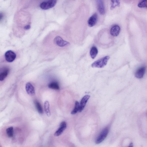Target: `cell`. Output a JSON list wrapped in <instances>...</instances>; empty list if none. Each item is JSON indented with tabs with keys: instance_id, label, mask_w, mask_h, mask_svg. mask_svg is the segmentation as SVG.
Segmentation results:
<instances>
[{
	"instance_id": "obj_1",
	"label": "cell",
	"mask_w": 147,
	"mask_h": 147,
	"mask_svg": "<svg viewBox=\"0 0 147 147\" xmlns=\"http://www.w3.org/2000/svg\"><path fill=\"white\" fill-rule=\"evenodd\" d=\"M109 58V56L104 57L94 62L92 64L91 66L93 68H102L106 65Z\"/></svg>"
},
{
	"instance_id": "obj_2",
	"label": "cell",
	"mask_w": 147,
	"mask_h": 147,
	"mask_svg": "<svg viewBox=\"0 0 147 147\" xmlns=\"http://www.w3.org/2000/svg\"><path fill=\"white\" fill-rule=\"evenodd\" d=\"M57 0H47L40 4V7L43 10H47L53 7L56 5Z\"/></svg>"
},
{
	"instance_id": "obj_3",
	"label": "cell",
	"mask_w": 147,
	"mask_h": 147,
	"mask_svg": "<svg viewBox=\"0 0 147 147\" xmlns=\"http://www.w3.org/2000/svg\"><path fill=\"white\" fill-rule=\"evenodd\" d=\"M109 132L108 127H107L104 129L98 137L96 141V143L97 144H99L103 142Z\"/></svg>"
},
{
	"instance_id": "obj_4",
	"label": "cell",
	"mask_w": 147,
	"mask_h": 147,
	"mask_svg": "<svg viewBox=\"0 0 147 147\" xmlns=\"http://www.w3.org/2000/svg\"><path fill=\"white\" fill-rule=\"evenodd\" d=\"M54 42L55 44L59 47H64L69 45L70 43L63 40L59 36H57L54 39Z\"/></svg>"
},
{
	"instance_id": "obj_5",
	"label": "cell",
	"mask_w": 147,
	"mask_h": 147,
	"mask_svg": "<svg viewBox=\"0 0 147 147\" xmlns=\"http://www.w3.org/2000/svg\"><path fill=\"white\" fill-rule=\"evenodd\" d=\"M5 57L6 61L8 62H11L15 60L16 55L13 51L9 50L6 52Z\"/></svg>"
},
{
	"instance_id": "obj_6",
	"label": "cell",
	"mask_w": 147,
	"mask_h": 147,
	"mask_svg": "<svg viewBox=\"0 0 147 147\" xmlns=\"http://www.w3.org/2000/svg\"><path fill=\"white\" fill-rule=\"evenodd\" d=\"M66 127L67 125L66 122H61L60 124V127L55 132L54 135L55 136H58L61 135L66 129Z\"/></svg>"
},
{
	"instance_id": "obj_7",
	"label": "cell",
	"mask_w": 147,
	"mask_h": 147,
	"mask_svg": "<svg viewBox=\"0 0 147 147\" xmlns=\"http://www.w3.org/2000/svg\"><path fill=\"white\" fill-rule=\"evenodd\" d=\"M97 9L99 13L101 15H104L105 13L104 6L102 0H96Z\"/></svg>"
},
{
	"instance_id": "obj_8",
	"label": "cell",
	"mask_w": 147,
	"mask_h": 147,
	"mask_svg": "<svg viewBox=\"0 0 147 147\" xmlns=\"http://www.w3.org/2000/svg\"><path fill=\"white\" fill-rule=\"evenodd\" d=\"M97 15L96 13L93 14L89 18L88 21V26L90 27H92L94 26L97 22Z\"/></svg>"
},
{
	"instance_id": "obj_9",
	"label": "cell",
	"mask_w": 147,
	"mask_h": 147,
	"mask_svg": "<svg viewBox=\"0 0 147 147\" xmlns=\"http://www.w3.org/2000/svg\"><path fill=\"white\" fill-rule=\"evenodd\" d=\"M25 88L27 93L30 95H33L35 94L34 87L31 83H28L26 85Z\"/></svg>"
},
{
	"instance_id": "obj_10",
	"label": "cell",
	"mask_w": 147,
	"mask_h": 147,
	"mask_svg": "<svg viewBox=\"0 0 147 147\" xmlns=\"http://www.w3.org/2000/svg\"><path fill=\"white\" fill-rule=\"evenodd\" d=\"M120 31V28L119 26L116 25L112 26L110 30V33L114 36H117L119 35Z\"/></svg>"
},
{
	"instance_id": "obj_11",
	"label": "cell",
	"mask_w": 147,
	"mask_h": 147,
	"mask_svg": "<svg viewBox=\"0 0 147 147\" xmlns=\"http://www.w3.org/2000/svg\"><path fill=\"white\" fill-rule=\"evenodd\" d=\"M90 97V96L88 95H86L82 99L81 102L80 109L79 112H81L83 111Z\"/></svg>"
},
{
	"instance_id": "obj_12",
	"label": "cell",
	"mask_w": 147,
	"mask_h": 147,
	"mask_svg": "<svg viewBox=\"0 0 147 147\" xmlns=\"http://www.w3.org/2000/svg\"><path fill=\"white\" fill-rule=\"evenodd\" d=\"M146 69L145 67H142L138 69L135 74V76L136 78L139 79L142 78L145 73Z\"/></svg>"
},
{
	"instance_id": "obj_13",
	"label": "cell",
	"mask_w": 147,
	"mask_h": 147,
	"mask_svg": "<svg viewBox=\"0 0 147 147\" xmlns=\"http://www.w3.org/2000/svg\"><path fill=\"white\" fill-rule=\"evenodd\" d=\"M9 72V69L7 68H4L0 72V80L3 81L7 77Z\"/></svg>"
},
{
	"instance_id": "obj_14",
	"label": "cell",
	"mask_w": 147,
	"mask_h": 147,
	"mask_svg": "<svg viewBox=\"0 0 147 147\" xmlns=\"http://www.w3.org/2000/svg\"><path fill=\"white\" fill-rule=\"evenodd\" d=\"M120 0H111L110 9L113 10L116 7H119L120 6Z\"/></svg>"
},
{
	"instance_id": "obj_15",
	"label": "cell",
	"mask_w": 147,
	"mask_h": 147,
	"mask_svg": "<svg viewBox=\"0 0 147 147\" xmlns=\"http://www.w3.org/2000/svg\"><path fill=\"white\" fill-rule=\"evenodd\" d=\"M50 104L48 101H45L44 103L45 111L47 116L50 117L51 115V113L50 109Z\"/></svg>"
},
{
	"instance_id": "obj_16",
	"label": "cell",
	"mask_w": 147,
	"mask_h": 147,
	"mask_svg": "<svg viewBox=\"0 0 147 147\" xmlns=\"http://www.w3.org/2000/svg\"><path fill=\"white\" fill-rule=\"evenodd\" d=\"M98 54V50L97 48L95 46L92 47L91 49L90 54L92 59H94Z\"/></svg>"
},
{
	"instance_id": "obj_17",
	"label": "cell",
	"mask_w": 147,
	"mask_h": 147,
	"mask_svg": "<svg viewBox=\"0 0 147 147\" xmlns=\"http://www.w3.org/2000/svg\"><path fill=\"white\" fill-rule=\"evenodd\" d=\"M48 87L49 88L58 90L60 89V87L58 83L56 82H52L50 83L48 85Z\"/></svg>"
},
{
	"instance_id": "obj_18",
	"label": "cell",
	"mask_w": 147,
	"mask_h": 147,
	"mask_svg": "<svg viewBox=\"0 0 147 147\" xmlns=\"http://www.w3.org/2000/svg\"><path fill=\"white\" fill-rule=\"evenodd\" d=\"M138 7L140 8L147 9V0H141L138 4Z\"/></svg>"
},
{
	"instance_id": "obj_19",
	"label": "cell",
	"mask_w": 147,
	"mask_h": 147,
	"mask_svg": "<svg viewBox=\"0 0 147 147\" xmlns=\"http://www.w3.org/2000/svg\"><path fill=\"white\" fill-rule=\"evenodd\" d=\"M80 109V105L78 101H76L75 102V107L74 109L72 110L71 112V114H76L79 111Z\"/></svg>"
},
{
	"instance_id": "obj_20",
	"label": "cell",
	"mask_w": 147,
	"mask_h": 147,
	"mask_svg": "<svg viewBox=\"0 0 147 147\" xmlns=\"http://www.w3.org/2000/svg\"><path fill=\"white\" fill-rule=\"evenodd\" d=\"M13 128L11 127L8 128L6 130L7 135L9 137H12L13 135Z\"/></svg>"
},
{
	"instance_id": "obj_21",
	"label": "cell",
	"mask_w": 147,
	"mask_h": 147,
	"mask_svg": "<svg viewBox=\"0 0 147 147\" xmlns=\"http://www.w3.org/2000/svg\"><path fill=\"white\" fill-rule=\"evenodd\" d=\"M35 105L39 113L41 114H43V111L42 108L39 102L36 101L35 102Z\"/></svg>"
},
{
	"instance_id": "obj_22",
	"label": "cell",
	"mask_w": 147,
	"mask_h": 147,
	"mask_svg": "<svg viewBox=\"0 0 147 147\" xmlns=\"http://www.w3.org/2000/svg\"><path fill=\"white\" fill-rule=\"evenodd\" d=\"M30 25H28L24 27V29L25 30H28L30 29Z\"/></svg>"
},
{
	"instance_id": "obj_23",
	"label": "cell",
	"mask_w": 147,
	"mask_h": 147,
	"mask_svg": "<svg viewBox=\"0 0 147 147\" xmlns=\"http://www.w3.org/2000/svg\"><path fill=\"white\" fill-rule=\"evenodd\" d=\"M3 15H2V14H1V20L2 18H3Z\"/></svg>"
},
{
	"instance_id": "obj_24",
	"label": "cell",
	"mask_w": 147,
	"mask_h": 147,
	"mask_svg": "<svg viewBox=\"0 0 147 147\" xmlns=\"http://www.w3.org/2000/svg\"><path fill=\"white\" fill-rule=\"evenodd\" d=\"M130 146V147H132L133 146V144L132 143H131L130 145V146Z\"/></svg>"
}]
</instances>
